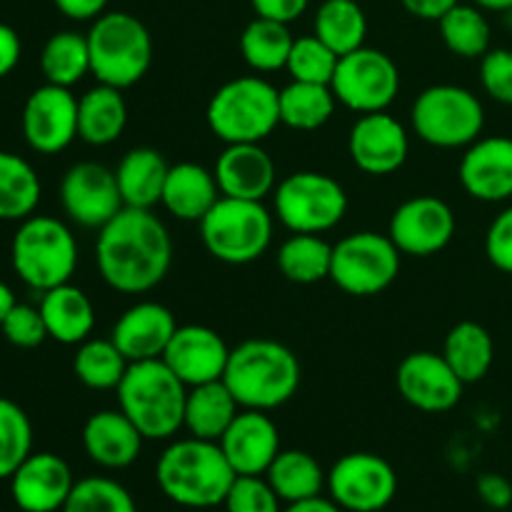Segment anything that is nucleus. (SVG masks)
I'll use <instances>...</instances> for the list:
<instances>
[{
    "label": "nucleus",
    "instance_id": "obj_13",
    "mask_svg": "<svg viewBox=\"0 0 512 512\" xmlns=\"http://www.w3.org/2000/svg\"><path fill=\"white\" fill-rule=\"evenodd\" d=\"M325 490L343 512H380L398 495V475L380 455L348 453L328 470Z\"/></svg>",
    "mask_w": 512,
    "mask_h": 512
},
{
    "label": "nucleus",
    "instance_id": "obj_2",
    "mask_svg": "<svg viewBox=\"0 0 512 512\" xmlns=\"http://www.w3.org/2000/svg\"><path fill=\"white\" fill-rule=\"evenodd\" d=\"M300 360L288 345L253 338L230 348L223 383L243 410H270L288 403L300 388Z\"/></svg>",
    "mask_w": 512,
    "mask_h": 512
},
{
    "label": "nucleus",
    "instance_id": "obj_29",
    "mask_svg": "<svg viewBox=\"0 0 512 512\" xmlns=\"http://www.w3.org/2000/svg\"><path fill=\"white\" fill-rule=\"evenodd\" d=\"M128 125V103L123 90L98 83L78 98V138L83 143L105 148L123 135Z\"/></svg>",
    "mask_w": 512,
    "mask_h": 512
},
{
    "label": "nucleus",
    "instance_id": "obj_31",
    "mask_svg": "<svg viewBox=\"0 0 512 512\" xmlns=\"http://www.w3.org/2000/svg\"><path fill=\"white\" fill-rule=\"evenodd\" d=\"M443 358L465 385H473L490 373L495 360V343L488 328L473 320L453 325L445 335Z\"/></svg>",
    "mask_w": 512,
    "mask_h": 512
},
{
    "label": "nucleus",
    "instance_id": "obj_41",
    "mask_svg": "<svg viewBox=\"0 0 512 512\" xmlns=\"http://www.w3.org/2000/svg\"><path fill=\"white\" fill-rule=\"evenodd\" d=\"M30 453H33L30 418L18 403L0 398V480H10V475L23 465Z\"/></svg>",
    "mask_w": 512,
    "mask_h": 512
},
{
    "label": "nucleus",
    "instance_id": "obj_35",
    "mask_svg": "<svg viewBox=\"0 0 512 512\" xmlns=\"http://www.w3.org/2000/svg\"><path fill=\"white\" fill-rule=\"evenodd\" d=\"M278 268L295 285H313L330 278L333 245L313 233H293L278 250Z\"/></svg>",
    "mask_w": 512,
    "mask_h": 512
},
{
    "label": "nucleus",
    "instance_id": "obj_8",
    "mask_svg": "<svg viewBox=\"0 0 512 512\" xmlns=\"http://www.w3.org/2000/svg\"><path fill=\"white\" fill-rule=\"evenodd\" d=\"M198 225L205 250L228 265L255 263L273 243V215L263 200L220 195Z\"/></svg>",
    "mask_w": 512,
    "mask_h": 512
},
{
    "label": "nucleus",
    "instance_id": "obj_46",
    "mask_svg": "<svg viewBox=\"0 0 512 512\" xmlns=\"http://www.w3.org/2000/svg\"><path fill=\"white\" fill-rule=\"evenodd\" d=\"M480 83L495 103L512 105V50L490 48L480 58Z\"/></svg>",
    "mask_w": 512,
    "mask_h": 512
},
{
    "label": "nucleus",
    "instance_id": "obj_17",
    "mask_svg": "<svg viewBox=\"0 0 512 512\" xmlns=\"http://www.w3.org/2000/svg\"><path fill=\"white\" fill-rule=\"evenodd\" d=\"M395 385L405 403L423 413H448L460 403L465 388L443 353L438 355L430 350L405 355L395 373Z\"/></svg>",
    "mask_w": 512,
    "mask_h": 512
},
{
    "label": "nucleus",
    "instance_id": "obj_48",
    "mask_svg": "<svg viewBox=\"0 0 512 512\" xmlns=\"http://www.w3.org/2000/svg\"><path fill=\"white\" fill-rule=\"evenodd\" d=\"M478 498L493 510H508L512 505V483L500 473H483L475 483Z\"/></svg>",
    "mask_w": 512,
    "mask_h": 512
},
{
    "label": "nucleus",
    "instance_id": "obj_1",
    "mask_svg": "<svg viewBox=\"0 0 512 512\" xmlns=\"http://www.w3.org/2000/svg\"><path fill=\"white\" fill-rule=\"evenodd\" d=\"M95 263L108 288L125 295L148 293L173 265V240L153 210L123 208L98 230Z\"/></svg>",
    "mask_w": 512,
    "mask_h": 512
},
{
    "label": "nucleus",
    "instance_id": "obj_49",
    "mask_svg": "<svg viewBox=\"0 0 512 512\" xmlns=\"http://www.w3.org/2000/svg\"><path fill=\"white\" fill-rule=\"evenodd\" d=\"M250 5L260 18L280 20V23L290 25L308 10L310 0H250Z\"/></svg>",
    "mask_w": 512,
    "mask_h": 512
},
{
    "label": "nucleus",
    "instance_id": "obj_21",
    "mask_svg": "<svg viewBox=\"0 0 512 512\" xmlns=\"http://www.w3.org/2000/svg\"><path fill=\"white\" fill-rule=\"evenodd\" d=\"M465 193L483 203H505L512 198V138L490 135L465 148L458 165Z\"/></svg>",
    "mask_w": 512,
    "mask_h": 512
},
{
    "label": "nucleus",
    "instance_id": "obj_33",
    "mask_svg": "<svg viewBox=\"0 0 512 512\" xmlns=\"http://www.w3.org/2000/svg\"><path fill=\"white\" fill-rule=\"evenodd\" d=\"M295 35L288 23L255 15L240 33V53L255 73H275L288 65Z\"/></svg>",
    "mask_w": 512,
    "mask_h": 512
},
{
    "label": "nucleus",
    "instance_id": "obj_51",
    "mask_svg": "<svg viewBox=\"0 0 512 512\" xmlns=\"http://www.w3.org/2000/svg\"><path fill=\"white\" fill-rule=\"evenodd\" d=\"M53 5L65 18L83 23V20H95L98 15H103L108 0H53Z\"/></svg>",
    "mask_w": 512,
    "mask_h": 512
},
{
    "label": "nucleus",
    "instance_id": "obj_15",
    "mask_svg": "<svg viewBox=\"0 0 512 512\" xmlns=\"http://www.w3.org/2000/svg\"><path fill=\"white\" fill-rule=\"evenodd\" d=\"M455 228V213L445 200L435 195H415L395 208L388 235L403 255L430 258L448 248Z\"/></svg>",
    "mask_w": 512,
    "mask_h": 512
},
{
    "label": "nucleus",
    "instance_id": "obj_32",
    "mask_svg": "<svg viewBox=\"0 0 512 512\" xmlns=\"http://www.w3.org/2000/svg\"><path fill=\"white\" fill-rule=\"evenodd\" d=\"M265 480L278 493V498L290 505L323 495L328 473L305 450H280L278 458L265 470Z\"/></svg>",
    "mask_w": 512,
    "mask_h": 512
},
{
    "label": "nucleus",
    "instance_id": "obj_3",
    "mask_svg": "<svg viewBox=\"0 0 512 512\" xmlns=\"http://www.w3.org/2000/svg\"><path fill=\"white\" fill-rule=\"evenodd\" d=\"M238 478L223 448L213 440H175L160 453L155 480L170 503L180 508L208 510L223 505L230 485Z\"/></svg>",
    "mask_w": 512,
    "mask_h": 512
},
{
    "label": "nucleus",
    "instance_id": "obj_6",
    "mask_svg": "<svg viewBox=\"0 0 512 512\" xmlns=\"http://www.w3.org/2000/svg\"><path fill=\"white\" fill-rule=\"evenodd\" d=\"M215 138L230 143H263L280 125V90L258 75L228 80L205 110Z\"/></svg>",
    "mask_w": 512,
    "mask_h": 512
},
{
    "label": "nucleus",
    "instance_id": "obj_39",
    "mask_svg": "<svg viewBox=\"0 0 512 512\" xmlns=\"http://www.w3.org/2000/svg\"><path fill=\"white\" fill-rule=\"evenodd\" d=\"M440 38L445 48L465 60L483 58L490 50L493 28H490L485 10L473 3H458L438 20Z\"/></svg>",
    "mask_w": 512,
    "mask_h": 512
},
{
    "label": "nucleus",
    "instance_id": "obj_5",
    "mask_svg": "<svg viewBox=\"0 0 512 512\" xmlns=\"http://www.w3.org/2000/svg\"><path fill=\"white\" fill-rule=\"evenodd\" d=\"M90 73L113 88H133L153 63V38L145 23L125 10H105L88 33Z\"/></svg>",
    "mask_w": 512,
    "mask_h": 512
},
{
    "label": "nucleus",
    "instance_id": "obj_40",
    "mask_svg": "<svg viewBox=\"0 0 512 512\" xmlns=\"http://www.w3.org/2000/svg\"><path fill=\"white\" fill-rule=\"evenodd\" d=\"M128 358L110 338H88L78 345L73 373L85 388L115 390L128 370Z\"/></svg>",
    "mask_w": 512,
    "mask_h": 512
},
{
    "label": "nucleus",
    "instance_id": "obj_16",
    "mask_svg": "<svg viewBox=\"0 0 512 512\" xmlns=\"http://www.w3.org/2000/svg\"><path fill=\"white\" fill-rule=\"evenodd\" d=\"M23 138L35 153L55 155L78 138V98L63 85L45 83L23 105Z\"/></svg>",
    "mask_w": 512,
    "mask_h": 512
},
{
    "label": "nucleus",
    "instance_id": "obj_37",
    "mask_svg": "<svg viewBox=\"0 0 512 512\" xmlns=\"http://www.w3.org/2000/svg\"><path fill=\"white\" fill-rule=\"evenodd\" d=\"M40 178L20 155L0 150V220L30 218L40 203Z\"/></svg>",
    "mask_w": 512,
    "mask_h": 512
},
{
    "label": "nucleus",
    "instance_id": "obj_43",
    "mask_svg": "<svg viewBox=\"0 0 512 512\" xmlns=\"http://www.w3.org/2000/svg\"><path fill=\"white\" fill-rule=\"evenodd\" d=\"M340 55L330 50L318 35H300L295 38L293 50L285 70L293 80H303V83H333L335 68H338Z\"/></svg>",
    "mask_w": 512,
    "mask_h": 512
},
{
    "label": "nucleus",
    "instance_id": "obj_55",
    "mask_svg": "<svg viewBox=\"0 0 512 512\" xmlns=\"http://www.w3.org/2000/svg\"><path fill=\"white\" fill-rule=\"evenodd\" d=\"M13 305H15L13 290H10L8 285H5L3 280H0V325H3L5 315H8L10 310H13Z\"/></svg>",
    "mask_w": 512,
    "mask_h": 512
},
{
    "label": "nucleus",
    "instance_id": "obj_27",
    "mask_svg": "<svg viewBox=\"0 0 512 512\" xmlns=\"http://www.w3.org/2000/svg\"><path fill=\"white\" fill-rule=\"evenodd\" d=\"M48 338L63 345H80L90 338L95 328V308L88 295L75 285L63 283L45 290L40 298Z\"/></svg>",
    "mask_w": 512,
    "mask_h": 512
},
{
    "label": "nucleus",
    "instance_id": "obj_45",
    "mask_svg": "<svg viewBox=\"0 0 512 512\" xmlns=\"http://www.w3.org/2000/svg\"><path fill=\"white\" fill-rule=\"evenodd\" d=\"M0 333L15 348H38V345H43L48 340V328H45L40 308L23 303H15L13 310L5 315L3 325H0Z\"/></svg>",
    "mask_w": 512,
    "mask_h": 512
},
{
    "label": "nucleus",
    "instance_id": "obj_19",
    "mask_svg": "<svg viewBox=\"0 0 512 512\" xmlns=\"http://www.w3.org/2000/svg\"><path fill=\"white\" fill-rule=\"evenodd\" d=\"M228 358V343L213 328H205V325H178V330L173 333L160 360L188 388H193V385L223 380Z\"/></svg>",
    "mask_w": 512,
    "mask_h": 512
},
{
    "label": "nucleus",
    "instance_id": "obj_18",
    "mask_svg": "<svg viewBox=\"0 0 512 512\" xmlns=\"http://www.w3.org/2000/svg\"><path fill=\"white\" fill-rule=\"evenodd\" d=\"M348 153L355 168L368 175H390L400 170L408 160L410 138L398 118L380 113L360 115L348 135Z\"/></svg>",
    "mask_w": 512,
    "mask_h": 512
},
{
    "label": "nucleus",
    "instance_id": "obj_50",
    "mask_svg": "<svg viewBox=\"0 0 512 512\" xmlns=\"http://www.w3.org/2000/svg\"><path fill=\"white\" fill-rule=\"evenodd\" d=\"M20 53H23L20 35L8 23H0V78L13 73L15 65L20 63Z\"/></svg>",
    "mask_w": 512,
    "mask_h": 512
},
{
    "label": "nucleus",
    "instance_id": "obj_53",
    "mask_svg": "<svg viewBox=\"0 0 512 512\" xmlns=\"http://www.w3.org/2000/svg\"><path fill=\"white\" fill-rule=\"evenodd\" d=\"M283 512H343V510H340L338 505H335L330 498H323V495H318V498L300 500V503L285 505Z\"/></svg>",
    "mask_w": 512,
    "mask_h": 512
},
{
    "label": "nucleus",
    "instance_id": "obj_54",
    "mask_svg": "<svg viewBox=\"0 0 512 512\" xmlns=\"http://www.w3.org/2000/svg\"><path fill=\"white\" fill-rule=\"evenodd\" d=\"M473 5H478L485 13H510L512 0H470Z\"/></svg>",
    "mask_w": 512,
    "mask_h": 512
},
{
    "label": "nucleus",
    "instance_id": "obj_22",
    "mask_svg": "<svg viewBox=\"0 0 512 512\" xmlns=\"http://www.w3.org/2000/svg\"><path fill=\"white\" fill-rule=\"evenodd\" d=\"M220 195L240 200H265L278 185L273 158L260 143H230L215 160Z\"/></svg>",
    "mask_w": 512,
    "mask_h": 512
},
{
    "label": "nucleus",
    "instance_id": "obj_20",
    "mask_svg": "<svg viewBox=\"0 0 512 512\" xmlns=\"http://www.w3.org/2000/svg\"><path fill=\"white\" fill-rule=\"evenodd\" d=\"M73 485V470L55 453H30L10 475V495L23 512H60Z\"/></svg>",
    "mask_w": 512,
    "mask_h": 512
},
{
    "label": "nucleus",
    "instance_id": "obj_7",
    "mask_svg": "<svg viewBox=\"0 0 512 512\" xmlns=\"http://www.w3.org/2000/svg\"><path fill=\"white\" fill-rule=\"evenodd\" d=\"M13 270L33 290L58 288L70 283L78 268V243L63 220L50 215H30L20 220L10 243Z\"/></svg>",
    "mask_w": 512,
    "mask_h": 512
},
{
    "label": "nucleus",
    "instance_id": "obj_26",
    "mask_svg": "<svg viewBox=\"0 0 512 512\" xmlns=\"http://www.w3.org/2000/svg\"><path fill=\"white\" fill-rule=\"evenodd\" d=\"M218 200L220 188L213 170L198 163L170 165L160 205L173 218L183 220V223H200Z\"/></svg>",
    "mask_w": 512,
    "mask_h": 512
},
{
    "label": "nucleus",
    "instance_id": "obj_9",
    "mask_svg": "<svg viewBox=\"0 0 512 512\" xmlns=\"http://www.w3.org/2000/svg\"><path fill=\"white\" fill-rule=\"evenodd\" d=\"M415 135L433 148H468L483 135L485 108L478 95L460 85H430L410 110Z\"/></svg>",
    "mask_w": 512,
    "mask_h": 512
},
{
    "label": "nucleus",
    "instance_id": "obj_36",
    "mask_svg": "<svg viewBox=\"0 0 512 512\" xmlns=\"http://www.w3.org/2000/svg\"><path fill=\"white\" fill-rule=\"evenodd\" d=\"M335 98L333 88L323 83H303V80H290L280 90V123L293 130H318L333 118Z\"/></svg>",
    "mask_w": 512,
    "mask_h": 512
},
{
    "label": "nucleus",
    "instance_id": "obj_42",
    "mask_svg": "<svg viewBox=\"0 0 512 512\" xmlns=\"http://www.w3.org/2000/svg\"><path fill=\"white\" fill-rule=\"evenodd\" d=\"M60 512H138L135 500L118 480L105 475L75 480L73 493Z\"/></svg>",
    "mask_w": 512,
    "mask_h": 512
},
{
    "label": "nucleus",
    "instance_id": "obj_24",
    "mask_svg": "<svg viewBox=\"0 0 512 512\" xmlns=\"http://www.w3.org/2000/svg\"><path fill=\"white\" fill-rule=\"evenodd\" d=\"M175 330L178 323L170 308L155 300H143L115 320L110 340L118 345L128 363H140V360L163 358Z\"/></svg>",
    "mask_w": 512,
    "mask_h": 512
},
{
    "label": "nucleus",
    "instance_id": "obj_12",
    "mask_svg": "<svg viewBox=\"0 0 512 512\" xmlns=\"http://www.w3.org/2000/svg\"><path fill=\"white\" fill-rule=\"evenodd\" d=\"M330 88L338 103L353 113H380L398 98L400 70L388 53L363 45L353 53L340 55Z\"/></svg>",
    "mask_w": 512,
    "mask_h": 512
},
{
    "label": "nucleus",
    "instance_id": "obj_44",
    "mask_svg": "<svg viewBox=\"0 0 512 512\" xmlns=\"http://www.w3.org/2000/svg\"><path fill=\"white\" fill-rule=\"evenodd\" d=\"M225 512H283L278 498L263 475H238L223 500Z\"/></svg>",
    "mask_w": 512,
    "mask_h": 512
},
{
    "label": "nucleus",
    "instance_id": "obj_11",
    "mask_svg": "<svg viewBox=\"0 0 512 512\" xmlns=\"http://www.w3.org/2000/svg\"><path fill=\"white\" fill-rule=\"evenodd\" d=\"M400 250L390 240V235L360 230L345 235L333 245V268L330 280L343 293L355 298H370L395 283L400 273Z\"/></svg>",
    "mask_w": 512,
    "mask_h": 512
},
{
    "label": "nucleus",
    "instance_id": "obj_28",
    "mask_svg": "<svg viewBox=\"0 0 512 512\" xmlns=\"http://www.w3.org/2000/svg\"><path fill=\"white\" fill-rule=\"evenodd\" d=\"M170 165L155 148H133L120 158L115 168L120 198L125 208L153 210L163 200V185Z\"/></svg>",
    "mask_w": 512,
    "mask_h": 512
},
{
    "label": "nucleus",
    "instance_id": "obj_47",
    "mask_svg": "<svg viewBox=\"0 0 512 512\" xmlns=\"http://www.w3.org/2000/svg\"><path fill=\"white\" fill-rule=\"evenodd\" d=\"M485 255L503 273L512 275V205L495 215L485 235Z\"/></svg>",
    "mask_w": 512,
    "mask_h": 512
},
{
    "label": "nucleus",
    "instance_id": "obj_30",
    "mask_svg": "<svg viewBox=\"0 0 512 512\" xmlns=\"http://www.w3.org/2000/svg\"><path fill=\"white\" fill-rule=\"evenodd\" d=\"M240 410L243 408L223 380L193 385L188 388V398H185L183 428L193 438L218 443Z\"/></svg>",
    "mask_w": 512,
    "mask_h": 512
},
{
    "label": "nucleus",
    "instance_id": "obj_4",
    "mask_svg": "<svg viewBox=\"0 0 512 512\" xmlns=\"http://www.w3.org/2000/svg\"><path fill=\"white\" fill-rule=\"evenodd\" d=\"M115 393L145 440H170L183 428L188 385L160 358L130 363Z\"/></svg>",
    "mask_w": 512,
    "mask_h": 512
},
{
    "label": "nucleus",
    "instance_id": "obj_52",
    "mask_svg": "<svg viewBox=\"0 0 512 512\" xmlns=\"http://www.w3.org/2000/svg\"><path fill=\"white\" fill-rule=\"evenodd\" d=\"M403 8L408 10L413 18L420 20H435L438 23L445 13H448L453 5H458L460 0H400Z\"/></svg>",
    "mask_w": 512,
    "mask_h": 512
},
{
    "label": "nucleus",
    "instance_id": "obj_14",
    "mask_svg": "<svg viewBox=\"0 0 512 512\" xmlns=\"http://www.w3.org/2000/svg\"><path fill=\"white\" fill-rule=\"evenodd\" d=\"M60 205L80 228L100 230L125 208L115 170L93 160L70 165L60 180Z\"/></svg>",
    "mask_w": 512,
    "mask_h": 512
},
{
    "label": "nucleus",
    "instance_id": "obj_38",
    "mask_svg": "<svg viewBox=\"0 0 512 512\" xmlns=\"http://www.w3.org/2000/svg\"><path fill=\"white\" fill-rule=\"evenodd\" d=\"M40 70L45 83L73 88L75 83L90 73V48L88 35L78 30H60L45 40L40 50Z\"/></svg>",
    "mask_w": 512,
    "mask_h": 512
},
{
    "label": "nucleus",
    "instance_id": "obj_25",
    "mask_svg": "<svg viewBox=\"0 0 512 512\" xmlns=\"http://www.w3.org/2000/svg\"><path fill=\"white\" fill-rule=\"evenodd\" d=\"M145 438L123 410H98L83 425V448L95 465L125 470L140 458Z\"/></svg>",
    "mask_w": 512,
    "mask_h": 512
},
{
    "label": "nucleus",
    "instance_id": "obj_23",
    "mask_svg": "<svg viewBox=\"0 0 512 512\" xmlns=\"http://www.w3.org/2000/svg\"><path fill=\"white\" fill-rule=\"evenodd\" d=\"M235 475H265L280 453V433L263 410H240L218 440Z\"/></svg>",
    "mask_w": 512,
    "mask_h": 512
},
{
    "label": "nucleus",
    "instance_id": "obj_10",
    "mask_svg": "<svg viewBox=\"0 0 512 512\" xmlns=\"http://www.w3.org/2000/svg\"><path fill=\"white\" fill-rule=\"evenodd\" d=\"M273 208L290 233L323 235L343 223L348 213V195L330 175L300 170L275 185Z\"/></svg>",
    "mask_w": 512,
    "mask_h": 512
},
{
    "label": "nucleus",
    "instance_id": "obj_34",
    "mask_svg": "<svg viewBox=\"0 0 512 512\" xmlns=\"http://www.w3.org/2000/svg\"><path fill=\"white\" fill-rule=\"evenodd\" d=\"M313 33L335 50L348 55L363 48L368 38V18L358 0H323L315 13Z\"/></svg>",
    "mask_w": 512,
    "mask_h": 512
}]
</instances>
